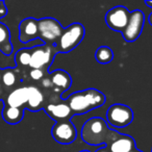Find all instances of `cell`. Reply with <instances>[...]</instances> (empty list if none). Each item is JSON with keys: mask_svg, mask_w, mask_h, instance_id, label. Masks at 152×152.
Wrapping results in <instances>:
<instances>
[{"mask_svg": "<svg viewBox=\"0 0 152 152\" xmlns=\"http://www.w3.org/2000/svg\"><path fill=\"white\" fill-rule=\"evenodd\" d=\"M64 100L71 108L73 115H83L102 106L105 103L106 98L98 90L87 89L71 94Z\"/></svg>", "mask_w": 152, "mask_h": 152, "instance_id": "7a4b0ae2", "label": "cell"}, {"mask_svg": "<svg viewBox=\"0 0 152 152\" xmlns=\"http://www.w3.org/2000/svg\"><path fill=\"white\" fill-rule=\"evenodd\" d=\"M145 4L149 7H152V1H145Z\"/></svg>", "mask_w": 152, "mask_h": 152, "instance_id": "4316f807", "label": "cell"}, {"mask_svg": "<svg viewBox=\"0 0 152 152\" xmlns=\"http://www.w3.org/2000/svg\"><path fill=\"white\" fill-rule=\"evenodd\" d=\"M129 16H130V13L126 7L118 5V7H113L106 13L105 23L110 29L122 32L128 23Z\"/></svg>", "mask_w": 152, "mask_h": 152, "instance_id": "9c48e42d", "label": "cell"}, {"mask_svg": "<svg viewBox=\"0 0 152 152\" xmlns=\"http://www.w3.org/2000/svg\"><path fill=\"white\" fill-rule=\"evenodd\" d=\"M49 75H50L51 83L53 86V91L55 93L61 95V93L71 88L72 78L70 74L65 70H55V71L51 72Z\"/></svg>", "mask_w": 152, "mask_h": 152, "instance_id": "4fadbf2b", "label": "cell"}, {"mask_svg": "<svg viewBox=\"0 0 152 152\" xmlns=\"http://www.w3.org/2000/svg\"><path fill=\"white\" fill-rule=\"evenodd\" d=\"M40 86L44 90H50V89L53 90V86H52V83H51L50 75H49V74H47L44 78L40 81Z\"/></svg>", "mask_w": 152, "mask_h": 152, "instance_id": "7402d4cb", "label": "cell"}, {"mask_svg": "<svg viewBox=\"0 0 152 152\" xmlns=\"http://www.w3.org/2000/svg\"><path fill=\"white\" fill-rule=\"evenodd\" d=\"M46 114L55 122L59 121H70L73 116L71 108L69 107L64 99L55 102H46L43 107Z\"/></svg>", "mask_w": 152, "mask_h": 152, "instance_id": "30bf717a", "label": "cell"}, {"mask_svg": "<svg viewBox=\"0 0 152 152\" xmlns=\"http://www.w3.org/2000/svg\"><path fill=\"white\" fill-rule=\"evenodd\" d=\"M106 148L110 152H130L137 147H135V141L132 137L121 134L118 139L106 146Z\"/></svg>", "mask_w": 152, "mask_h": 152, "instance_id": "9a60e30c", "label": "cell"}, {"mask_svg": "<svg viewBox=\"0 0 152 152\" xmlns=\"http://www.w3.org/2000/svg\"><path fill=\"white\" fill-rule=\"evenodd\" d=\"M7 14V9L5 7L4 1H0V19H2L3 17H5Z\"/></svg>", "mask_w": 152, "mask_h": 152, "instance_id": "603a6c76", "label": "cell"}, {"mask_svg": "<svg viewBox=\"0 0 152 152\" xmlns=\"http://www.w3.org/2000/svg\"><path fill=\"white\" fill-rule=\"evenodd\" d=\"M39 39L43 41V44L55 45L63 34V26L53 18H44L38 20Z\"/></svg>", "mask_w": 152, "mask_h": 152, "instance_id": "8992f818", "label": "cell"}, {"mask_svg": "<svg viewBox=\"0 0 152 152\" xmlns=\"http://www.w3.org/2000/svg\"><path fill=\"white\" fill-rule=\"evenodd\" d=\"M51 134L55 142L61 145H69L76 140L77 130L73 123L70 121H59L55 122L51 129Z\"/></svg>", "mask_w": 152, "mask_h": 152, "instance_id": "ba28073f", "label": "cell"}, {"mask_svg": "<svg viewBox=\"0 0 152 152\" xmlns=\"http://www.w3.org/2000/svg\"><path fill=\"white\" fill-rule=\"evenodd\" d=\"M86 29L80 23H72L67 28H64L63 34L58 39L55 46L59 52L68 53L78 46L83 40Z\"/></svg>", "mask_w": 152, "mask_h": 152, "instance_id": "3957f363", "label": "cell"}, {"mask_svg": "<svg viewBox=\"0 0 152 152\" xmlns=\"http://www.w3.org/2000/svg\"><path fill=\"white\" fill-rule=\"evenodd\" d=\"M48 74V71H45L43 69H30L29 71V77L34 81L40 83L45 76Z\"/></svg>", "mask_w": 152, "mask_h": 152, "instance_id": "44dd1931", "label": "cell"}, {"mask_svg": "<svg viewBox=\"0 0 152 152\" xmlns=\"http://www.w3.org/2000/svg\"><path fill=\"white\" fill-rule=\"evenodd\" d=\"M39 39L38 20L34 18H26L19 24V40L21 43L26 44L30 41Z\"/></svg>", "mask_w": 152, "mask_h": 152, "instance_id": "7c38bea8", "label": "cell"}, {"mask_svg": "<svg viewBox=\"0 0 152 152\" xmlns=\"http://www.w3.org/2000/svg\"><path fill=\"white\" fill-rule=\"evenodd\" d=\"M58 49L55 45H37L31 47V59H30V69H43L45 71L53 63L54 56L58 53Z\"/></svg>", "mask_w": 152, "mask_h": 152, "instance_id": "277c9868", "label": "cell"}, {"mask_svg": "<svg viewBox=\"0 0 152 152\" xmlns=\"http://www.w3.org/2000/svg\"><path fill=\"white\" fill-rule=\"evenodd\" d=\"M1 76H2V70L0 69V83H1Z\"/></svg>", "mask_w": 152, "mask_h": 152, "instance_id": "83f0119b", "label": "cell"}, {"mask_svg": "<svg viewBox=\"0 0 152 152\" xmlns=\"http://www.w3.org/2000/svg\"><path fill=\"white\" fill-rule=\"evenodd\" d=\"M0 52L10 55L13 52V45L11 42V32L7 25L0 22Z\"/></svg>", "mask_w": 152, "mask_h": 152, "instance_id": "2e32d148", "label": "cell"}, {"mask_svg": "<svg viewBox=\"0 0 152 152\" xmlns=\"http://www.w3.org/2000/svg\"><path fill=\"white\" fill-rule=\"evenodd\" d=\"M31 59V48H22L15 54V64L18 68L29 67Z\"/></svg>", "mask_w": 152, "mask_h": 152, "instance_id": "ac0fdd59", "label": "cell"}, {"mask_svg": "<svg viewBox=\"0 0 152 152\" xmlns=\"http://www.w3.org/2000/svg\"><path fill=\"white\" fill-rule=\"evenodd\" d=\"M80 134L83 141L88 145L106 147L113 141L118 139L122 133L110 129L104 119L94 117L89 119L83 125Z\"/></svg>", "mask_w": 152, "mask_h": 152, "instance_id": "6da1fadb", "label": "cell"}, {"mask_svg": "<svg viewBox=\"0 0 152 152\" xmlns=\"http://www.w3.org/2000/svg\"><path fill=\"white\" fill-rule=\"evenodd\" d=\"M144 24H145V14L140 10L131 12L129 16L128 23L121 34L126 42L132 43L139 39L143 31Z\"/></svg>", "mask_w": 152, "mask_h": 152, "instance_id": "52a82bcc", "label": "cell"}, {"mask_svg": "<svg viewBox=\"0 0 152 152\" xmlns=\"http://www.w3.org/2000/svg\"><path fill=\"white\" fill-rule=\"evenodd\" d=\"M133 112L126 104L116 103L110 106L106 112V122L114 128H124L131 124Z\"/></svg>", "mask_w": 152, "mask_h": 152, "instance_id": "5b68a950", "label": "cell"}, {"mask_svg": "<svg viewBox=\"0 0 152 152\" xmlns=\"http://www.w3.org/2000/svg\"><path fill=\"white\" fill-rule=\"evenodd\" d=\"M28 101V87L21 86L10 93H7L3 98L4 107H14V108H25L26 103ZM26 110V108H25Z\"/></svg>", "mask_w": 152, "mask_h": 152, "instance_id": "8fae6325", "label": "cell"}, {"mask_svg": "<svg viewBox=\"0 0 152 152\" xmlns=\"http://www.w3.org/2000/svg\"><path fill=\"white\" fill-rule=\"evenodd\" d=\"M25 108H14V107H4L2 110L3 120L7 123L12 125L18 124L22 121L24 117Z\"/></svg>", "mask_w": 152, "mask_h": 152, "instance_id": "e0dca14e", "label": "cell"}, {"mask_svg": "<svg viewBox=\"0 0 152 152\" xmlns=\"http://www.w3.org/2000/svg\"><path fill=\"white\" fill-rule=\"evenodd\" d=\"M28 87V101L25 108L31 112H39L44 107L46 99L43 91L37 86H27Z\"/></svg>", "mask_w": 152, "mask_h": 152, "instance_id": "5bb4252c", "label": "cell"}, {"mask_svg": "<svg viewBox=\"0 0 152 152\" xmlns=\"http://www.w3.org/2000/svg\"><path fill=\"white\" fill-rule=\"evenodd\" d=\"M148 22H149L150 25H152V13L149 15V17H148Z\"/></svg>", "mask_w": 152, "mask_h": 152, "instance_id": "484cf974", "label": "cell"}, {"mask_svg": "<svg viewBox=\"0 0 152 152\" xmlns=\"http://www.w3.org/2000/svg\"><path fill=\"white\" fill-rule=\"evenodd\" d=\"M95 58L99 64H108L114 59V52L108 46H101L96 50Z\"/></svg>", "mask_w": 152, "mask_h": 152, "instance_id": "ffe728a7", "label": "cell"}, {"mask_svg": "<svg viewBox=\"0 0 152 152\" xmlns=\"http://www.w3.org/2000/svg\"><path fill=\"white\" fill-rule=\"evenodd\" d=\"M80 152H90V151H87V150H83V151H80Z\"/></svg>", "mask_w": 152, "mask_h": 152, "instance_id": "f546056e", "label": "cell"}, {"mask_svg": "<svg viewBox=\"0 0 152 152\" xmlns=\"http://www.w3.org/2000/svg\"><path fill=\"white\" fill-rule=\"evenodd\" d=\"M3 93H4V92H3L2 87H1V85H0V100L4 98V96H3Z\"/></svg>", "mask_w": 152, "mask_h": 152, "instance_id": "d4e9b609", "label": "cell"}, {"mask_svg": "<svg viewBox=\"0 0 152 152\" xmlns=\"http://www.w3.org/2000/svg\"><path fill=\"white\" fill-rule=\"evenodd\" d=\"M18 81H19V74L16 73L15 70L5 69L2 71L1 85L3 87H5L7 89H12L17 85Z\"/></svg>", "mask_w": 152, "mask_h": 152, "instance_id": "d6986e66", "label": "cell"}, {"mask_svg": "<svg viewBox=\"0 0 152 152\" xmlns=\"http://www.w3.org/2000/svg\"><path fill=\"white\" fill-rule=\"evenodd\" d=\"M151 152H152V150H151Z\"/></svg>", "mask_w": 152, "mask_h": 152, "instance_id": "4dcf8cb0", "label": "cell"}, {"mask_svg": "<svg viewBox=\"0 0 152 152\" xmlns=\"http://www.w3.org/2000/svg\"><path fill=\"white\" fill-rule=\"evenodd\" d=\"M130 152H142V151H140V150H137V148H135L134 150H132V151H130Z\"/></svg>", "mask_w": 152, "mask_h": 152, "instance_id": "f1b7e54d", "label": "cell"}, {"mask_svg": "<svg viewBox=\"0 0 152 152\" xmlns=\"http://www.w3.org/2000/svg\"><path fill=\"white\" fill-rule=\"evenodd\" d=\"M96 152H110V151H108V149L106 147H101V148H99V149H97Z\"/></svg>", "mask_w": 152, "mask_h": 152, "instance_id": "cb8c5ba5", "label": "cell"}]
</instances>
